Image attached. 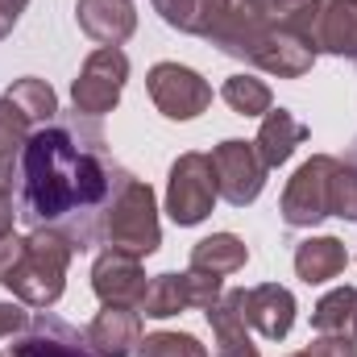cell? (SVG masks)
<instances>
[{
  "instance_id": "cell-1",
  "label": "cell",
  "mask_w": 357,
  "mask_h": 357,
  "mask_svg": "<svg viewBox=\"0 0 357 357\" xmlns=\"http://www.w3.org/2000/svg\"><path fill=\"white\" fill-rule=\"evenodd\" d=\"M96 146L75 142L71 129L46 125L33 129L21 154V178H25V220L33 229H59L79 250L100 233V220L116 183L125 171L108 162V154Z\"/></svg>"
},
{
  "instance_id": "cell-2",
  "label": "cell",
  "mask_w": 357,
  "mask_h": 357,
  "mask_svg": "<svg viewBox=\"0 0 357 357\" xmlns=\"http://www.w3.org/2000/svg\"><path fill=\"white\" fill-rule=\"evenodd\" d=\"M75 241L59 229H33L29 237H4L0 241V282L13 299L25 307H54L67 291V266L75 258Z\"/></svg>"
},
{
  "instance_id": "cell-3",
  "label": "cell",
  "mask_w": 357,
  "mask_h": 357,
  "mask_svg": "<svg viewBox=\"0 0 357 357\" xmlns=\"http://www.w3.org/2000/svg\"><path fill=\"white\" fill-rule=\"evenodd\" d=\"M208 42L233 59H245L250 67H258L266 75H278V79H299L316 63V54L295 33H287L282 25H274L258 13H250L241 0H233V8L220 17V25L212 29Z\"/></svg>"
},
{
  "instance_id": "cell-4",
  "label": "cell",
  "mask_w": 357,
  "mask_h": 357,
  "mask_svg": "<svg viewBox=\"0 0 357 357\" xmlns=\"http://www.w3.org/2000/svg\"><path fill=\"white\" fill-rule=\"evenodd\" d=\"M100 233L108 241V250L133 254V258H150L162 245V225H158V199L150 191V183L125 175L116 183L104 216H100Z\"/></svg>"
},
{
  "instance_id": "cell-5",
  "label": "cell",
  "mask_w": 357,
  "mask_h": 357,
  "mask_svg": "<svg viewBox=\"0 0 357 357\" xmlns=\"http://www.w3.org/2000/svg\"><path fill=\"white\" fill-rule=\"evenodd\" d=\"M312 54L357 59V0H307L278 21Z\"/></svg>"
},
{
  "instance_id": "cell-6",
  "label": "cell",
  "mask_w": 357,
  "mask_h": 357,
  "mask_svg": "<svg viewBox=\"0 0 357 357\" xmlns=\"http://www.w3.org/2000/svg\"><path fill=\"white\" fill-rule=\"evenodd\" d=\"M220 191H216V171H212V154H178L171 178H167V212L178 229H191L199 220H208V212L216 208Z\"/></svg>"
},
{
  "instance_id": "cell-7",
  "label": "cell",
  "mask_w": 357,
  "mask_h": 357,
  "mask_svg": "<svg viewBox=\"0 0 357 357\" xmlns=\"http://www.w3.org/2000/svg\"><path fill=\"white\" fill-rule=\"evenodd\" d=\"M129 79V59L121 46H100L91 50L88 63L79 67L75 84H71V104L84 116H104L121 104V91Z\"/></svg>"
},
{
  "instance_id": "cell-8",
  "label": "cell",
  "mask_w": 357,
  "mask_h": 357,
  "mask_svg": "<svg viewBox=\"0 0 357 357\" xmlns=\"http://www.w3.org/2000/svg\"><path fill=\"white\" fill-rule=\"evenodd\" d=\"M146 91L154 100V108L167 121H195L199 112H208L212 88L199 71L183 67V63H154L146 75Z\"/></svg>"
},
{
  "instance_id": "cell-9",
  "label": "cell",
  "mask_w": 357,
  "mask_h": 357,
  "mask_svg": "<svg viewBox=\"0 0 357 357\" xmlns=\"http://www.w3.org/2000/svg\"><path fill=\"white\" fill-rule=\"evenodd\" d=\"M212 171H216V191L220 199H229L233 208H245L262 195L266 187V162L258 158V146L254 142H241V137H229L212 150Z\"/></svg>"
},
{
  "instance_id": "cell-10",
  "label": "cell",
  "mask_w": 357,
  "mask_h": 357,
  "mask_svg": "<svg viewBox=\"0 0 357 357\" xmlns=\"http://www.w3.org/2000/svg\"><path fill=\"white\" fill-rule=\"evenodd\" d=\"M333 167L337 158L328 154H312L295 175L287 178L282 187V220L291 229H312L328 216V178H333Z\"/></svg>"
},
{
  "instance_id": "cell-11",
  "label": "cell",
  "mask_w": 357,
  "mask_h": 357,
  "mask_svg": "<svg viewBox=\"0 0 357 357\" xmlns=\"http://www.w3.org/2000/svg\"><path fill=\"white\" fill-rule=\"evenodd\" d=\"M146 270L142 258L121 254V250H104L91 266V291L104 307H142L146 299Z\"/></svg>"
},
{
  "instance_id": "cell-12",
  "label": "cell",
  "mask_w": 357,
  "mask_h": 357,
  "mask_svg": "<svg viewBox=\"0 0 357 357\" xmlns=\"http://www.w3.org/2000/svg\"><path fill=\"white\" fill-rule=\"evenodd\" d=\"M0 357H96V354L88 349V337H79L71 324H63V320L38 312V316L13 337V345L0 349Z\"/></svg>"
},
{
  "instance_id": "cell-13",
  "label": "cell",
  "mask_w": 357,
  "mask_h": 357,
  "mask_svg": "<svg viewBox=\"0 0 357 357\" xmlns=\"http://www.w3.org/2000/svg\"><path fill=\"white\" fill-rule=\"evenodd\" d=\"M237 295V307L245 316L250 328H258L266 341H282L291 328H295V295L278 282H262V287H250V291H233Z\"/></svg>"
},
{
  "instance_id": "cell-14",
  "label": "cell",
  "mask_w": 357,
  "mask_h": 357,
  "mask_svg": "<svg viewBox=\"0 0 357 357\" xmlns=\"http://www.w3.org/2000/svg\"><path fill=\"white\" fill-rule=\"evenodd\" d=\"M75 21L96 46H121L137 33V8L133 0H79Z\"/></svg>"
},
{
  "instance_id": "cell-15",
  "label": "cell",
  "mask_w": 357,
  "mask_h": 357,
  "mask_svg": "<svg viewBox=\"0 0 357 357\" xmlns=\"http://www.w3.org/2000/svg\"><path fill=\"white\" fill-rule=\"evenodd\" d=\"M88 349L96 357H129L142 345V312L137 307H104L88 324Z\"/></svg>"
},
{
  "instance_id": "cell-16",
  "label": "cell",
  "mask_w": 357,
  "mask_h": 357,
  "mask_svg": "<svg viewBox=\"0 0 357 357\" xmlns=\"http://www.w3.org/2000/svg\"><path fill=\"white\" fill-rule=\"evenodd\" d=\"M307 125L291 112V108H270L266 116H262V129H258V137H254V146H258V158L266 162V171L274 167H282L303 142H307Z\"/></svg>"
},
{
  "instance_id": "cell-17",
  "label": "cell",
  "mask_w": 357,
  "mask_h": 357,
  "mask_svg": "<svg viewBox=\"0 0 357 357\" xmlns=\"http://www.w3.org/2000/svg\"><path fill=\"white\" fill-rule=\"evenodd\" d=\"M204 316H208L212 337H216V357H262L258 345L250 341V324H245V316H241L233 291H225Z\"/></svg>"
},
{
  "instance_id": "cell-18",
  "label": "cell",
  "mask_w": 357,
  "mask_h": 357,
  "mask_svg": "<svg viewBox=\"0 0 357 357\" xmlns=\"http://www.w3.org/2000/svg\"><path fill=\"white\" fill-rule=\"evenodd\" d=\"M150 4L171 29L191 33V38H212L220 17L233 8V0H150Z\"/></svg>"
},
{
  "instance_id": "cell-19",
  "label": "cell",
  "mask_w": 357,
  "mask_h": 357,
  "mask_svg": "<svg viewBox=\"0 0 357 357\" xmlns=\"http://www.w3.org/2000/svg\"><path fill=\"white\" fill-rule=\"evenodd\" d=\"M349 266V254L337 237H307L299 250H295V274L307 282V287H320L337 274H345Z\"/></svg>"
},
{
  "instance_id": "cell-20",
  "label": "cell",
  "mask_w": 357,
  "mask_h": 357,
  "mask_svg": "<svg viewBox=\"0 0 357 357\" xmlns=\"http://www.w3.org/2000/svg\"><path fill=\"white\" fill-rule=\"evenodd\" d=\"M250 262V250L237 233H212L204 237L195 250H191V266L187 270H199V274H216V278H229L237 270H245Z\"/></svg>"
},
{
  "instance_id": "cell-21",
  "label": "cell",
  "mask_w": 357,
  "mask_h": 357,
  "mask_svg": "<svg viewBox=\"0 0 357 357\" xmlns=\"http://www.w3.org/2000/svg\"><path fill=\"white\" fill-rule=\"evenodd\" d=\"M312 328L324 337H345L357 345V287H337L312 307Z\"/></svg>"
},
{
  "instance_id": "cell-22",
  "label": "cell",
  "mask_w": 357,
  "mask_h": 357,
  "mask_svg": "<svg viewBox=\"0 0 357 357\" xmlns=\"http://www.w3.org/2000/svg\"><path fill=\"white\" fill-rule=\"evenodd\" d=\"M187 307H191V278L187 274H154L137 312L154 316V320H167V316H178Z\"/></svg>"
},
{
  "instance_id": "cell-23",
  "label": "cell",
  "mask_w": 357,
  "mask_h": 357,
  "mask_svg": "<svg viewBox=\"0 0 357 357\" xmlns=\"http://www.w3.org/2000/svg\"><path fill=\"white\" fill-rule=\"evenodd\" d=\"M4 100H8L29 125H42V121H54V116H59V96H54V88H50L46 79H33V75L13 79L8 91H4Z\"/></svg>"
},
{
  "instance_id": "cell-24",
  "label": "cell",
  "mask_w": 357,
  "mask_h": 357,
  "mask_svg": "<svg viewBox=\"0 0 357 357\" xmlns=\"http://www.w3.org/2000/svg\"><path fill=\"white\" fill-rule=\"evenodd\" d=\"M25 142H29V121L0 96V183L4 187L17 175V162L25 154Z\"/></svg>"
},
{
  "instance_id": "cell-25",
  "label": "cell",
  "mask_w": 357,
  "mask_h": 357,
  "mask_svg": "<svg viewBox=\"0 0 357 357\" xmlns=\"http://www.w3.org/2000/svg\"><path fill=\"white\" fill-rule=\"evenodd\" d=\"M225 104L237 112V116H266L270 108H274V96L262 79H254V75H233V79H225Z\"/></svg>"
},
{
  "instance_id": "cell-26",
  "label": "cell",
  "mask_w": 357,
  "mask_h": 357,
  "mask_svg": "<svg viewBox=\"0 0 357 357\" xmlns=\"http://www.w3.org/2000/svg\"><path fill=\"white\" fill-rule=\"evenodd\" d=\"M328 216H341V220H354L357 225V167H349V162L333 167V178H328Z\"/></svg>"
},
{
  "instance_id": "cell-27",
  "label": "cell",
  "mask_w": 357,
  "mask_h": 357,
  "mask_svg": "<svg viewBox=\"0 0 357 357\" xmlns=\"http://www.w3.org/2000/svg\"><path fill=\"white\" fill-rule=\"evenodd\" d=\"M137 357H208V349L191 333H150L142 337Z\"/></svg>"
},
{
  "instance_id": "cell-28",
  "label": "cell",
  "mask_w": 357,
  "mask_h": 357,
  "mask_svg": "<svg viewBox=\"0 0 357 357\" xmlns=\"http://www.w3.org/2000/svg\"><path fill=\"white\" fill-rule=\"evenodd\" d=\"M241 4H245L250 13H258V17H266V21L278 25L282 17H291V13H295L299 4H307V0H241Z\"/></svg>"
},
{
  "instance_id": "cell-29",
  "label": "cell",
  "mask_w": 357,
  "mask_h": 357,
  "mask_svg": "<svg viewBox=\"0 0 357 357\" xmlns=\"http://www.w3.org/2000/svg\"><path fill=\"white\" fill-rule=\"evenodd\" d=\"M25 324H29L25 303H21V299H4V303H0V341H4V337H17Z\"/></svg>"
},
{
  "instance_id": "cell-30",
  "label": "cell",
  "mask_w": 357,
  "mask_h": 357,
  "mask_svg": "<svg viewBox=\"0 0 357 357\" xmlns=\"http://www.w3.org/2000/svg\"><path fill=\"white\" fill-rule=\"evenodd\" d=\"M307 357H357V345L354 341H345V337H316L312 345H307Z\"/></svg>"
},
{
  "instance_id": "cell-31",
  "label": "cell",
  "mask_w": 357,
  "mask_h": 357,
  "mask_svg": "<svg viewBox=\"0 0 357 357\" xmlns=\"http://www.w3.org/2000/svg\"><path fill=\"white\" fill-rule=\"evenodd\" d=\"M25 4H29V0H0V42H4L8 33H13V25L21 21Z\"/></svg>"
},
{
  "instance_id": "cell-32",
  "label": "cell",
  "mask_w": 357,
  "mask_h": 357,
  "mask_svg": "<svg viewBox=\"0 0 357 357\" xmlns=\"http://www.w3.org/2000/svg\"><path fill=\"white\" fill-rule=\"evenodd\" d=\"M13 220H17V204H13V191L0 183V241L13 233Z\"/></svg>"
},
{
  "instance_id": "cell-33",
  "label": "cell",
  "mask_w": 357,
  "mask_h": 357,
  "mask_svg": "<svg viewBox=\"0 0 357 357\" xmlns=\"http://www.w3.org/2000/svg\"><path fill=\"white\" fill-rule=\"evenodd\" d=\"M291 357H307V349H303V354H291Z\"/></svg>"
}]
</instances>
